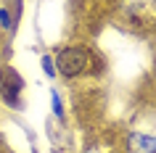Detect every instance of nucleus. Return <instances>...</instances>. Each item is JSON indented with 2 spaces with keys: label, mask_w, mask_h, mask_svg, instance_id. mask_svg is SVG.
Returning <instances> with one entry per match:
<instances>
[{
  "label": "nucleus",
  "mask_w": 156,
  "mask_h": 153,
  "mask_svg": "<svg viewBox=\"0 0 156 153\" xmlns=\"http://www.w3.org/2000/svg\"><path fill=\"white\" fill-rule=\"evenodd\" d=\"M53 111L61 113V100H58V95H53Z\"/></svg>",
  "instance_id": "5"
},
{
  "label": "nucleus",
  "mask_w": 156,
  "mask_h": 153,
  "mask_svg": "<svg viewBox=\"0 0 156 153\" xmlns=\"http://www.w3.org/2000/svg\"><path fill=\"white\" fill-rule=\"evenodd\" d=\"M3 79H5V71L0 69V90H3Z\"/></svg>",
  "instance_id": "6"
},
{
  "label": "nucleus",
  "mask_w": 156,
  "mask_h": 153,
  "mask_svg": "<svg viewBox=\"0 0 156 153\" xmlns=\"http://www.w3.org/2000/svg\"><path fill=\"white\" fill-rule=\"evenodd\" d=\"M0 24H3V26H11V16H8V11H0Z\"/></svg>",
  "instance_id": "4"
},
{
  "label": "nucleus",
  "mask_w": 156,
  "mask_h": 153,
  "mask_svg": "<svg viewBox=\"0 0 156 153\" xmlns=\"http://www.w3.org/2000/svg\"><path fill=\"white\" fill-rule=\"evenodd\" d=\"M58 71L64 74V77H74V74H80L87 66V48H82V45H72V48H64L61 53H58L56 64Z\"/></svg>",
  "instance_id": "1"
},
{
  "label": "nucleus",
  "mask_w": 156,
  "mask_h": 153,
  "mask_svg": "<svg viewBox=\"0 0 156 153\" xmlns=\"http://www.w3.org/2000/svg\"><path fill=\"white\" fill-rule=\"evenodd\" d=\"M42 69H45V74H48V77H53V74H56V69H53V58H50V56L42 58Z\"/></svg>",
  "instance_id": "3"
},
{
  "label": "nucleus",
  "mask_w": 156,
  "mask_h": 153,
  "mask_svg": "<svg viewBox=\"0 0 156 153\" xmlns=\"http://www.w3.org/2000/svg\"><path fill=\"white\" fill-rule=\"evenodd\" d=\"M127 151L130 153H156V137L132 132L130 140H127Z\"/></svg>",
  "instance_id": "2"
}]
</instances>
